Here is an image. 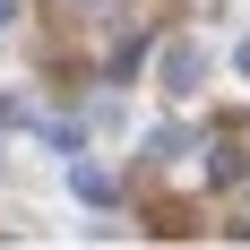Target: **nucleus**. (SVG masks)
Returning <instances> with one entry per match:
<instances>
[{
  "label": "nucleus",
  "mask_w": 250,
  "mask_h": 250,
  "mask_svg": "<svg viewBox=\"0 0 250 250\" xmlns=\"http://www.w3.org/2000/svg\"><path fill=\"white\" fill-rule=\"evenodd\" d=\"M207 69H216V52H207V35H173V43L155 52V95H199L207 86Z\"/></svg>",
  "instance_id": "nucleus-1"
},
{
  "label": "nucleus",
  "mask_w": 250,
  "mask_h": 250,
  "mask_svg": "<svg viewBox=\"0 0 250 250\" xmlns=\"http://www.w3.org/2000/svg\"><path fill=\"white\" fill-rule=\"evenodd\" d=\"M69 190H78L86 207H104V199H112V173H104V164H86V155H69Z\"/></svg>",
  "instance_id": "nucleus-2"
},
{
  "label": "nucleus",
  "mask_w": 250,
  "mask_h": 250,
  "mask_svg": "<svg viewBox=\"0 0 250 250\" xmlns=\"http://www.w3.org/2000/svg\"><path fill=\"white\" fill-rule=\"evenodd\" d=\"M207 181H250V164H242V147H216V155H207Z\"/></svg>",
  "instance_id": "nucleus-3"
},
{
  "label": "nucleus",
  "mask_w": 250,
  "mask_h": 250,
  "mask_svg": "<svg viewBox=\"0 0 250 250\" xmlns=\"http://www.w3.org/2000/svg\"><path fill=\"white\" fill-rule=\"evenodd\" d=\"M225 69H233V78L250 86V35H233V43H225Z\"/></svg>",
  "instance_id": "nucleus-4"
},
{
  "label": "nucleus",
  "mask_w": 250,
  "mask_h": 250,
  "mask_svg": "<svg viewBox=\"0 0 250 250\" xmlns=\"http://www.w3.org/2000/svg\"><path fill=\"white\" fill-rule=\"evenodd\" d=\"M9 26H18V0H0V35H9Z\"/></svg>",
  "instance_id": "nucleus-5"
}]
</instances>
